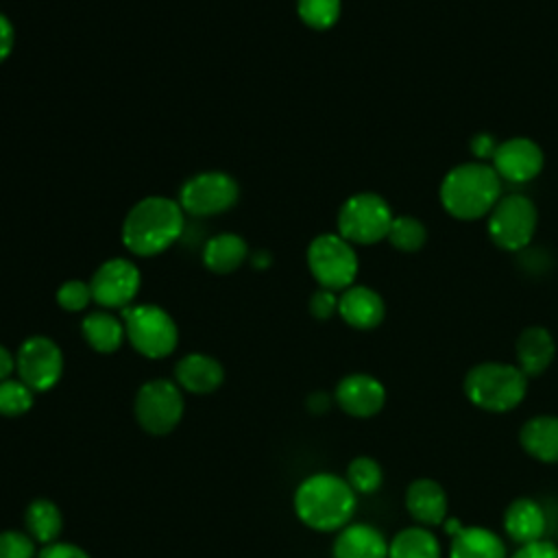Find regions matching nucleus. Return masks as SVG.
<instances>
[{
    "instance_id": "1",
    "label": "nucleus",
    "mask_w": 558,
    "mask_h": 558,
    "mask_svg": "<svg viewBox=\"0 0 558 558\" xmlns=\"http://www.w3.org/2000/svg\"><path fill=\"white\" fill-rule=\"evenodd\" d=\"M355 490L336 473L320 471L307 475L294 490V512L316 532L342 530L355 512Z\"/></svg>"
},
{
    "instance_id": "2",
    "label": "nucleus",
    "mask_w": 558,
    "mask_h": 558,
    "mask_svg": "<svg viewBox=\"0 0 558 558\" xmlns=\"http://www.w3.org/2000/svg\"><path fill=\"white\" fill-rule=\"evenodd\" d=\"M183 233V209L179 201L148 196L137 201L122 222L124 246L142 257L172 246Z\"/></svg>"
},
{
    "instance_id": "3",
    "label": "nucleus",
    "mask_w": 558,
    "mask_h": 558,
    "mask_svg": "<svg viewBox=\"0 0 558 558\" xmlns=\"http://www.w3.org/2000/svg\"><path fill=\"white\" fill-rule=\"evenodd\" d=\"M501 198V179L493 166L469 161L451 168L440 183V203L458 220H477Z\"/></svg>"
},
{
    "instance_id": "4",
    "label": "nucleus",
    "mask_w": 558,
    "mask_h": 558,
    "mask_svg": "<svg viewBox=\"0 0 558 558\" xmlns=\"http://www.w3.org/2000/svg\"><path fill=\"white\" fill-rule=\"evenodd\" d=\"M466 399L486 412H510L527 395V377L517 364L482 362L464 375Z\"/></svg>"
},
{
    "instance_id": "5",
    "label": "nucleus",
    "mask_w": 558,
    "mask_h": 558,
    "mask_svg": "<svg viewBox=\"0 0 558 558\" xmlns=\"http://www.w3.org/2000/svg\"><path fill=\"white\" fill-rule=\"evenodd\" d=\"M122 323L129 342L137 353L150 360L170 355L179 342V329L172 316L159 305H131L122 310Z\"/></svg>"
},
{
    "instance_id": "6",
    "label": "nucleus",
    "mask_w": 558,
    "mask_h": 558,
    "mask_svg": "<svg viewBox=\"0 0 558 558\" xmlns=\"http://www.w3.org/2000/svg\"><path fill=\"white\" fill-rule=\"evenodd\" d=\"M307 266L320 288L338 292L353 286L360 262L340 233H320L307 246Z\"/></svg>"
},
{
    "instance_id": "7",
    "label": "nucleus",
    "mask_w": 558,
    "mask_h": 558,
    "mask_svg": "<svg viewBox=\"0 0 558 558\" xmlns=\"http://www.w3.org/2000/svg\"><path fill=\"white\" fill-rule=\"evenodd\" d=\"M390 205L373 192L349 196L338 211V233L351 244H375L388 235Z\"/></svg>"
},
{
    "instance_id": "8",
    "label": "nucleus",
    "mask_w": 558,
    "mask_h": 558,
    "mask_svg": "<svg viewBox=\"0 0 558 558\" xmlns=\"http://www.w3.org/2000/svg\"><path fill=\"white\" fill-rule=\"evenodd\" d=\"M133 410L144 432L153 436H166L183 418V392L177 381L150 379L140 386Z\"/></svg>"
},
{
    "instance_id": "9",
    "label": "nucleus",
    "mask_w": 558,
    "mask_h": 558,
    "mask_svg": "<svg viewBox=\"0 0 558 558\" xmlns=\"http://www.w3.org/2000/svg\"><path fill=\"white\" fill-rule=\"evenodd\" d=\"M538 214L523 194L501 196L488 214V235L504 251H523L536 231Z\"/></svg>"
},
{
    "instance_id": "10",
    "label": "nucleus",
    "mask_w": 558,
    "mask_h": 558,
    "mask_svg": "<svg viewBox=\"0 0 558 558\" xmlns=\"http://www.w3.org/2000/svg\"><path fill=\"white\" fill-rule=\"evenodd\" d=\"M15 371L33 392H46L54 388L63 375V353L54 340L31 336L17 349Z\"/></svg>"
},
{
    "instance_id": "11",
    "label": "nucleus",
    "mask_w": 558,
    "mask_h": 558,
    "mask_svg": "<svg viewBox=\"0 0 558 558\" xmlns=\"http://www.w3.org/2000/svg\"><path fill=\"white\" fill-rule=\"evenodd\" d=\"M238 183L227 172L209 170L187 179L179 192V205L192 216H214L233 207Z\"/></svg>"
},
{
    "instance_id": "12",
    "label": "nucleus",
    "mask_w": 558,
    "mask_h": 558,
    "mask_svg": "<svg viewBox=\"0 0 558 558\" xmlns=\"http://www.w3.org/2000/svg\"><path fill=\"white\" fill-rule=\"evenodd\" d=\"M140 270L124 257L107 259L94 272L89 288L92 296L102 307H126L140 290Z\"/></svg>"
},
{
    "instance_id": "13",
    "label": "nucleus",
    "mask_w": 558,
    "mask_h": 558,
    "mask_svg": "<svg viewBox=\"0 0 558 558\" xmlns=\"http://www.w3.org/2000/svg\"><path fill=\"white\" fill-rule=\"evenodd\" d=\"M493 168L501 181L525 183L543 170V150L530 137H510L501 142L493 155Z\"/></svg>"
},
{
    "instance_id": "14",
    "label": "nucleus",
    "mask_w": 558,
    "mask_h": 558,
    "mask_svg": "<svg viewBox=\"0 0 558 558\" xmlns=\"http://www.w3.org/2000/svg\"><path fill=\"white\" fill-rule=\"evenodd\" d=\"M333 401L340 405L342 412L355 418L375 416L386 403V388L384 384L366 373H351L342 377L336 386Z\"/></svg>"
},
{
    "instance_id": "15",
    "label": "nucleus",
    "mask_w": 558,
    "mask_h": 558,
    "mask_svg": "<svg viewBox=\"0 0 558 558\" xmlns=\"http://www.w3.org/2000/svg\"><path fill=\"white\" fill-rule=\"evenodd\" d=\"M442 525L451 534L449 558H508L504 541L493 530L460 525L458 519H445Z\"/></svg>"
},
{
    "instance_id": "16",
    "label": "nucleus",
    "mask_w": 558,
    "mask_h": 558,
    "mask_svg": "<svg viewBox=\"0 0 558 558\" xmlns=\"http://www.w3.org/2000/svg\"><path fill=\"white\" fill-rule=\"evenodd\" d=\"M504 532L519 547L543 541L547 532V514L543 506L532 497H517L504 512Z\"/></svg>"
},
{
    "instance_id": "17",
    "label": "nucleus",
    "mask_w": 558,
    "mask_h": 558,
    "mask_svg": "<svg viewBox=\"0 0 558 558\" xmlns=\"http://www.w3.org/2000/svg\"><path fill=\"white\" fill-rule=\"evenodd\" d=\"M405 510L416 525H442L447 519V493L436 480L418 477L405 490Z\"/></svg>"
},
{
    "instance_id": "18",
    "label": "nucleus",
    "mask_w": 558,
    "mask_h": 558,
    "mask_svg": "<svg viewBox=\"0 0 558 558\" xmlns=\"http://www.w3.org/2000/svg\"><path fill=\"white\" fill-rule=\"evenodd\" d=\"M338 314L353 329H375L386 314L384 299L366 286H349L338 296Z\"/></svg>"
},
{
    "instance_id": "19",
    "label": "nucleus",
    "mask_w": 558,
    "mask_h": 558,
    "mask_svg": "<svg viewBox=\"0 0 558 558\" xmlns=\"http://www.w3.org/2000/svg\"><path fill=\"white\" fill-rule=\"evenodd\" d=\"M333 558H388V541L371 523H347L331 547Z\"/></svg>"
},
{
    "instance_id": "20",
    "label": "nucleus",
    "mask_w": 558,
    "mask_h": 558,
    "mask_svg": "<svg viewBox=\"0 0 558 558\" xmlns=\"http://www.w3.org/2000/svg\"><path fill=\"white\" fill-rule=\"evenodd\" d=\"M174 379L181 390L194 395H207L220 388L225 379L222 364L205 353H187L177 362Z\"/></svg>"
},
{
    "instance_id": "21",
    "label": "nucleus",
    "mask_w": 558,
    "mask_h": 558,
    "mask_svg": "<svg viewBox=\"0 0 558 558\" xmlns=\"http://www.w3.org/2000/svg\"><path fill=\"white\" fill-rule=\"evenodd\" d=\"M517 366L525 377L543 375L556 355V342L545 327H527L519 333L514 344Z\"/></svg>"
},
{
    "instance_id": "22",
    "label": "nucleus",
    "mask_w": 558,
    "mask_h": 558,
    "mask_svg": "<svg viewBox=\"0 0 558 558\" xmlns=\"http://www.w3.org/2000/svg\"><path fill=\"white\" fill-rule=\"evenodd\" d=\"M523 451L545 464H558V416L538 414L527 418L519 429Z\"/></svg>"
},
{
    "instance_id": "23",
    "label": "nucleus",
    "mask_w": 558,
    "mask_h": 558,
    "mask_svg": "<svg viewBox=\"0 0 558 558\" xmlns=\"http://www.w3.org/2000/svg\"><path fill=\"white\" fill-rule=\"evenodd\" d=\"M246 255H248L246 242L235 233H218L209 238L203 246L205 266L218 275H227L240 268Z\"/></svg>"
},
{
    "instance_id": "24",
    "label": "nucleus",
    "mask_w": 558,
    "mask_h": 558,
    "mask_svg": "<svg viewBox=\"0 0 558 558\" xmlns=\"http://www.w3.org/2000/svg\"><path fill=\"white\" fill-rule=\"evenodd\" d=\"M83 338L87 344L98 353H113L120 349L122 340L126 338L124 323L111 316L109 312H92L81 323Z\"/></svg>"
},
{
    "instance_id": "25",
    "label": "nucleus",
    "mask_w": 558,
    "mask_h": 558,
    "mask_svg": "<svg viewBox=\"0 0 558 558\" xmlns=\"http://www.w3.org/2000/svg\"><path fill=\"white\" fill-rule=\"evenodd\" d=\"M24 525H26L28 536L35 543L50 545L59 538V534L63 530V514L54 501L41 497L26 506Z\"/></svg>"
},
{
    "instance_id": "26",
    "label": "nucleus",
    "mask_w": 558,
    "mask_h": 558,
    "mask_svg": "<svg viewBox=\"0 0 558 558\" xmlns=\"http://www.w3.org/2000/svg\"><path fill=\"white\" fill-rule=\"evenodd\" d=\"M388 558H440V545L427 527L410 525L388 541Z\"/></svg>"
},
{
    "instance_id": "27",
    "label": "nucleus",
    "mask_w": 558,
    "mask_h": 558,
    "mask_svg": "<svg viewBox=\"0 0 558 558\" xmlns=\"http://www.w3.org/2000/svg\"><path fill=\"white\" fill-rule=\"evenodd\" d=\"M386 240L397 248V251H403V253H414L418 251L425 240H427V229L425 225L414 218V216H395L392 222H390V229H388V235Z\"/></svg>"
},
{
    "instance_id": "28",
    "label": "nucleus",
    "mask_w": 558,
    "mask_h": 558,
    "mask_svg": "<svg viewBox=\"0 0 558 558\" xmlns=\"http://www.w3.org/2000/svg\"><path fill=\"white\" fill-rule=\"evenodd\" d=\"M349 486L355 490V495H373L379 490L384 482V471L381 464L371 458V456H357L349 462L347 466V477Z\"/></svg>"
},
{
    "instance_id": "29",
    "label": "nucleus",
    "mask_w": 558,
    "mask_h": 558,
    "mask_svg": "<svg viewBox=\"0 0 558 558\" xmlns=\"http://www.w3.org/2000/svg\"><path fill=\"white\" fill-rule=\"evenodd\" d=\"M35 392L22 379H4L0 381V414L15 418L26 414L33 408Z\"/></svg>"
},
{
    "instance_id": "30",
    "label": "nucleus",
    "mask_w": 558,
    "mask_h": 558,
    "mask_svg": "<svg viewBox=\"0 0 558 558\" xmlns=\"http://www.w3.org/2000/svg\"><path fill=\"white\" fill-rule=\"evenodd\" d=\"M296 13L310 28H331L340 17V0H296Z\"/></svg>"
},
{
    "instance_id": "31",
    "label": "nucleus",
    "mask_w": 558,
    "mask_h": 558,
    "mask_svg": "<svg viewBox=\"0 0 558 558\" xmlns=\"http://www.w3.org/2000/svg\"><path fill=\"white\" fill-rule=\"evenodd\" d=\"M89 301H94V296H92L89 283H85V281L70 279V281L61 283L57 290V303L65 312H81L87 307Z\"/></svg>"
},
{
    "instance_id": "32",
    "label": "nucleus",
    "mask_w": 558,
    "mask_h": 558,
    "mask_svg": "<svg viewBox=\"0 0 558 558\" xmlns=\"http://www.w3.org/2000/svg\"><path fill=\"white\" fill-rule=\"evenodd\" d=\"M0 558H37L35 541L28 532L4 530L0 532Z\"/></svg>"
},
{
    "instance_id": "33",
    "label": "nucleus",
    "mask_w": 558,
    "mask_h": 558,
    "mask_svg": "<svg viewBox=\"0 0 558 558\" xmlns=\"http://www.w3.org/2000/svg\"><path fill=\"white\" fill-rule=\"evenodd\" d=\"M310 312L314 318L318 320H327L331 318L336 312H338V296L333 290H327V288H320L312 294L310 299Z\"/></svg>"
},
{
    "instance_id": "34",
    "label": "nucleus",
    "mask_w": 558,
    "mask_h": 558,
    "mask_svg": "<svg viewBox=\"0 0 558 558\" xmlns=\"http://www.w3.org/2000/svg\"><path fill=\"white\" fill-rule=\"evenodd\" d=\"M37 558H89V554L85 549H81L78 545L54 541L50 545H44L41 551L37 554Z\"/></svg>"
},
{
    "instance_id": "35",
    "label": "nucleus",
    "mask_w": 558,
    "mask_h": 558,
    "mask_svg": "<svg viewBox=\"0 0 558 558\" xmlns=\"http://www.w3.org/2000/svg\"><path fill=\"white\" fill-rule=\"evenodd\" d=\"M510 558H558V545L551 541H536L521 545Z\"/></svg>"
},
{
    "instance_id": "36",
    "label": "nucleus",
    "mask_w": 558,
    "mask_h": 558,
    "mask_svg": "<svg viewBox=\"0 0 558 558\" xmlns=\"http://www.w3.org/2000/svg\"><path fill=\"white\" fill-rule=\"evenodd\" d=\"M497 146H499V142H495V137L493 135H488V133H475L473 137H471V153L482 161V159H493V155H495V150H497Z\"/></svg>"
},
{
    "instance_id": "37",
    "label": "nucleus",
    "mask_w": 558,
    "mask_h": 558,
    "mask_svg": "<svg viewBox=\"0 0 558 558\" xmlns=\"http://www.w3.org/2000/svg\"><path fill=\"white\" fill-rule=\"evenodd\" d=\"M13 41H15L13 24L9 22V17H4V15L0 13V63L11 54Z\"/></svg>"
},
{
    "instance_id": "38",
    "label": "nucleus",
    "mask_w": 558,
    "mask_h": 558,
    "mask_svg": "<svg viewBox=\"0 0 558 558\" xmlns=\"http://www.w3.org/2000/svg\"><path fill=\"white\" fill-rule=\"evenodd\" d=\"M331 397L327 392H314L307 397V410L314 414H325L331 408Z\"/></svg>"
},
{
    "instance_id": "39",
    "label": "nucleus",
    "mask_w": 558,
    "mask_h": 558,
    "mask_svg": "<svg viewBox=\"0 0 558 558\" xmlns=\"http://www.w3.org/2000/svg\"><path fill=\"white\" fill-rule=\"evenodd\" d=\"M13 368H15V357L11 355V351L4 344H0V381L9 379Z\"/></svg>"
}]
</instances>
